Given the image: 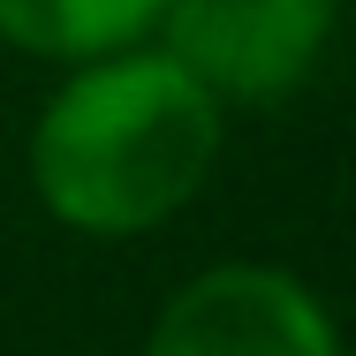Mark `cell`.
<instances>
[{"mask_svg": "<svg viewBox=\"0 0 356 356\" xmlns=\"http://www.w3.org/2000/svg\"><path fill=\"white\" fill-rule=\"evenodd\" d=\"M213 91L175 54H137L76 76L46 106L31 175H38V197L69 227L137 235L197 197V182L213 175Z\"/></svg>", "mask_w": 356, "mask_h": 356, "instance_id": "cell-1", "label": "cell"}, {"mask_svg": "<svg viewBox=\"0 0 356 356\" xmlns=\"http://www.w3.org/2000/svg\"><path fill=\"white\" fill-rule=\"evenodd\" d=\"M167 54L205 91L281 99L296 91L334 23V0H167Z\"/></svg>", "mask_w": 356, "mask_h": 356, "instance_id": "cell-2", "label": "cell"}, {"mask_svg": "<svg viewBox=\"0 0 356 356\" xmlns=\"http://www.w3.org/2000/svg\"><path fill=\"white\" fill-rule=\"evenodd\" d=\"M152 356H341V341L288 273L220 266L167 303Z\"/></svg>", "mask_w": 356, "mask_h": 356, "instance_id": "cell-3", "label": "cell"}, {"mask_svg": "<svg viewBox=\"0 0 356 356\" xmlns=\"http://www.w3.org/2000/svg\"><path fill=\"white\" fill-rule=\"evenodd\" d=\"M167 0H0V38L31 46V54H61L91 61L122 38H137Z\"/></svg>", "mask_w": 356, "mask_h": 356, "instance_id": "cell-4", "label": "cell"}]
</instances>
